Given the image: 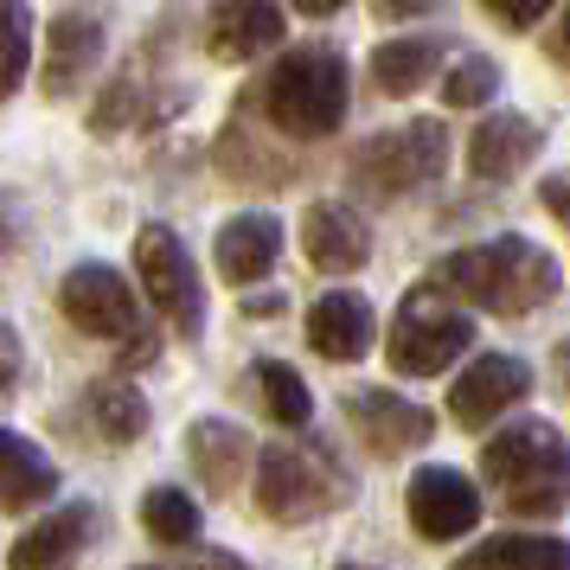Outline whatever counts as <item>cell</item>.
I'll list each match as a JSON object with an SVG mask.
<instances>
[{"instance_id": "1", "label": "cell", "mask_w": 570, "mask_h": 570, "mask_svg": "<svg viewBox=\"0 0 570 570\" xmlns=\"http://www.w3.org/2000/svg\"><path fill=\"white\" fill-rule=\"evenodd\" d=\"M449 295H462V302H474V308L488 314H507V321H519V314H539L551 295H558V257L544 250V244H532V237H488V244H468V250H455V257H442L436 269H430Z\"/></svg>"}, {"instance_id": "2", "label": "cell", "mask_w": 570, "mask_h": 570, "mask_svg": "<svg viewBox=\"0 0 570 570\" xmlns=\"http://www.w3.org/2000/svg\"><path fill=\"white\" fill-rule=\"evenodd\" d=\"M481 474L525 519H551L570 507V442L558 436V423H507L500 436L481 442Z\"/></svg>"}, {"instance_id": "3", "label": "cell", "mask_w": 570, "mask_h": 570, "mask_svg": "<svg viewBox=\"0 0 570 570\" xmlns=\"http://www.w3.org/2000/svg\"><path fill=\"white\" fill-rule=\"evenodd\" d=\"M263 116L295 141H327L346 122V58L334 46H295L263 78Z\"/></svg>"}, {"instance_id": "4", "label": "cell", "mask_w": 570, "mask_h": 570, "mask_svg": "<svg viewBox=\"0 0 570 570\" xmlns=\"http://www.w3.org/2000/svg\"><path fill=\"white\" fill-rule=\"evenodd\" d=\"M346 493H353L346 468L314 436H283L257 455V507L283 525L334 513V507H346Z\"/></svg>"}, {"instance_id": "5", "label": "cell", "mask_w": 570, "mask_h": 570, "mask_svg": "<svg viewBox=\"0 0 570 570\" xmlns=\"http://www.w3.org/2000/svg\"><path fill=\"white\" fill-rule=\"evenodd\" d=\"M474 346V321L455 308V295L430 276L416 283L404 302H397V321H391V340H385V360L397 379H436L449 365L462 360Z\"/></svg>"}, {"instance_id": "6", "label": "cell", "mask_w": 570, "mask_h": 570, "mask_svg": "<svg viewBox=\"0 0 570 570\" xmlns=\"http://www.w3.org/2000/svg\"><path fill=\"white\" fill-rule=\"evenodd\" d=\"M442 160H449V129H442L436 116H416L404 129H385L360 141V155H353V180L365 193H379V199H404V193H423V186L442 174Z\"/></svg>"}, {"instance_id": "7", "label": "cell", "mask_w": 570, "mask_h": 570, "mask_svg": "<svg viewBox=\"0 0 570 570\" xmlns=\"http://www.w3.org/2000/svg\"><path fill=\"white\" fill-rule=\"evenodd\" d=\"M135 269H141V288L148 302L167 314V327L186 340L206 334V283L186 257V244L174 237V225H141L135 232Z\"/></svg>"}, {"instance_id": "8", "label": "cell", "mask_w": 570, "mask_h": 570, "mask_svg": "<svg viewBox=\"0 0 570 570\" xmlns=\"http://www.w3.org/2000/svg\"><path fill=\"white\" fill-rule=\"evenodd\" d=\"M532 397V365L513 360V353H481L474 365L455 372V385H449V416L462 423V430H488L500 416L525 404Z\"/></svg>"}, {"instance_id": "9", "label": "cell", "mask_w": 570, "mask_h": 570, "mask_svg": "<svg viewBox=\"0 0 570 570\" xmlns=\"http://www.w3.org/2000/svg\"><path fill=\"white\" fill-rule=\"evenodd\" d=\"M58 308L65 321L90 340H129L135 334V288L109 269V263H78L58 283Z\"/></svg>"}, {"instance_id": "10", "label": "cell", "mask_w": 570, "mask_h": 570, "mask_svg": "<svg viewBox=\"0 0 570 570\" xmlns=\"http://www.w3.org/2000/svg\"><path fill=\"white\" fill-rule=\"evenodd\" d=\"M411 525L416 539L455 544L481 525V488L462 468H416L411 474Z\"/></svg>"}, {"instance_id": "11", "label": "cell", "mask_w": 570, "mask_h": 570, "mask_svg": "<svg viewBox=\"0 0 570 570\" xmlns=\"http://www.w3.org/2000/svg\"><path fill=\"white\" fill-rule=\"evenodd\" d=\"M346 416H353V430H360L365 449L385 455V462L416 455L423 442L436 436V416L423 411V404H411V397H397V391H353L346 397Z\"/></svg>"}, {"instance_id": "12", "label": "cell", "mask_w": 570, "mask_h": 570, "mask_svg": "<svg viewBox=\"0 0 570 570\" xmlns=\"http://www.w3.org/2000/svg\"><path fill=\"white\" fill-rule=\"evenodd\" d=\"M302 250L321 276H353L372 263V232H365V218L353 206H340V199H314L302 212Z\"/></svg>"}, {"instance_id": "13", "label": "cell", "mask_w": 570, "mask_h": 570, "mask_svg": "<svg viewBox=\"0 0 570 570\" xmlns=\"http://www.w3.org/2000/svg\"><path fill=\"white\" fill-rule=\"evenodd\" d=\"M283 46V7L276 0H212L206 13V52L225 65H250V58Z\"/></svg>"}, {"instance_id": "14", "label": "cell", "mask_w": 570, "mask_h": 570, "mask_svg": "<svg viewBox=\"0 0 570 570\" xmlns=\"http://www.w3.org/2000/svg\"><path fill=\"white\" fill-rule=\"evenodd\" d=\"M544 148V129L519 109H493L488 122H474L468 135V174L474 180H513L519 167H532Z\"/></svg>"}, {"instance_id": "15", "label": "cell", "mask_w": 570, "mask_h": 570, "mask_svg": "<svg viewBox=\"0 0 570 570\" xmlns=\"http://www.w3.org/2000/svg\"><path fill=\"white\" fill-rule=\"evenodd\" d=\"M372 340H379V314H372V302L353 295V288H327L308 308V346L321 360L353 365V360L372 353Z\"/></svg>"}, {"instance_id": "16", "label": "cell", "mask_w": 570, "mask_h": 570, "mask_svg": "<svg viewBox=\"0 0 570 570\" xmlns=\"http://www.w3.org/2000/svg\"><path fill=\"white\" fill-rule=\"evenodd\" d=\"M97 539V507L78 500V507H58L46 513L32 532H20V544L7 551V570H71Z\"/></svg>"}, {"instance_id": "17", "label": "cell", "mask_w": 570, "mask_h": 570, "mask_svg": "<svg viewBox=\"0 0 570 570\" xmlns=\"http://www.w3.org/2000/svg\"><path fill=\"white\" fill-rule=\"evenodd\" d=\"M276 257H283V218H276V212H237L232 225L218 232V244H212L218 276L237 283V288L263 283V276L276 269Z\"/></svg>"}, {"instance_id": "18", "label": "cell", "mask_w": 570, "mask_h": 570, "mask_svg": "<svg viewBox=\"0 0 570 570\" xmlns=\"http://www.w3.org/2000/svg\"><path fill=\"white\" fill-rule=\"evenodd\" d=\"M104 58V27L90 13H58L46 27V97H71Z\"/></svg>"}, {"instance_id": "19", "label": "cell", "mask_w": 570, "mask_h": 570, "mask_svg": "<svg viewBox=\"0 0 570 570\" xmlns=\"http://www.w3.org/2000/svg\"><path fill=\"white\" fill-rule=\"evenodd\" d=\"M52 493H58V462L46 449H32L20 430L0 423V507H7V513H32V507L52 500Z\"/></svg>"}, {"instance_id": "20", "label": "cell", "mask_w": 570, "mask_h": 570, "mask_svg": "<svg viewBox=\"0 0 570 570\" xmlns=\"http://www.w3.org/2000/svg\"><path fill=\"white\" fill-rule=\"evenodd\" d=\"M186 455L199 462L212 493H232L237 481H244V468H250V442H244V430L225 423V416H199L193 436H186Z\"/></svg>"}, {"instance_id": "21", "label": "cell", "mask_w": 570, "mask_h": 570, "mask_svg": "<svg viewBox=\"0 0 570 570\" xmlns=\"http://www.w3.org/2000/svg\"><path fill=\"white\" fill-rule=\"evenodd\" d=\"M455 570H570V544L551 532H500L455 558Z\"/></svg>"}, {"instance_id": "22", "label": "cell", "mask_w": 570, "mask_h": 570, "mask_svg": "<svg viewBox=\"0 0 570 570\" xmlns=\"http://www.w3.org/2000/svg\"><path fill=\"white\" fill-rule=\"evenodd\" d=\"M436 71H442V39H430V32L385 39V46L372 52V83H379L385 97H411V90H423Z\"/></svg>"}, {"instance_id": "23", "label": "cell", "mask_w": 570, "mask_h": 570, "mask_svg": "<svg viewBox=\"0 0 570 570\" xmlns=\"http://www.w3.org/2000/svg\"><path fill=\"white\" fill-rule=\"evenodd\" d=\"M83 416H90L109 442H135L148 430V397L135 391V379L109 372V379H97V385L83 391Z\"/></svg>"}, {"instance_id": "24", "label": "cell", "mask_w": 570, "mask_h": 570, "mask_svg": "<svg viewBox=\"0 0 570 570\" xmlns=\"http://www.w3.org/2000/svg\"><path fill=\"white\" fill-rule=\"evenodd\" d=\"M250 379H257V397H263V411H269V423H283V430H308L314 391L302 385L295 365L288 360H257L250 365Z\"/></svg>"}, {"instance_id": "25", "label": "cell", "mask_w": 570, "mask_h": 570, "mask_svg": "<svg viewBox=\"0 0 570 570\" xmlns=\"http://www.w3.org/2000/svg\"><path fill=\"white\" fill-rule=\"evenodd\" d=\"M27 71H32V7L0 0V104L27 83Z\"/></svg>"}, {"instance_id": "26", "label": "cell", "mask_w": 570, "mask_h": 570, "mask_svg": "<svg viewBox=\"0 0 570 570\" xmlns=\"http://www.w3.org/2000/svg\"><path fill=\"white\" fill-rule=\"evenodd\" d=\"M141 525H148L160 544H193L199 539V500L180 493V488H148L141 493Z\"/></svg>"}, {"instance_id": "27", "label": "cell", "mask_w": 570, "mask_h": 570, "mask_svg": "<svg viewBox=\"0 0 570 570\" xmlns=\"http://www.w3.org/2000/svg\"><path fill=\"white\" fill-rule=\"evenodd\" d=\"M493 90H500V65L481 58V52L455 58V65L442 71V104L449 109H481V104H493Z\"/></svg>"}, {"instance_id": "28", "label": "cell", "mask_w": 570, "mask_h": 570, "mask_svg": "<svg viewBox=\"0 0 570 570\" xmlns=\"http://www.w3.org/2000/svg\"><path fill=\"white\" fill-rule=\"evenodd\" d=\"M500 27H513V32H525V27H539L544 13H551V0H481Z\"/></svg>"}, {"instance_id": "29", "label": "cell", "mask_w": 570, "mask_h": 570, "mask_svg": "<svg viewBox=\"0 0 570 570\" xmlns=\"http://www.w3.org/2000/svg\"><path fill=\"white\" fill-rule=\"evenodd\" d=\"M20 372H27V346H20V334L0 321V397L20 391Z\"/></svg>"}, {"instance_id": "30", "label": "cell", "mask_w": 570, "mask_h": 570, "mask_svg": "<svg viewBox=\"0 0 570 570\" xmlns=\"http://www.w3.org/2000/svg\"><path fill=\"white\" fill-rule=\"evenodd\" d=\"M539 199H544V212L564 225V237H570V174H551V180L539 186Z\"/></svg>"}, {"instance_id": "31", "label": "cell", "mask_w": 570, "mask_h": 570, "mask_svg": "<svg viewBox=\"0 0 570 570\" xmlns=\"http://www.w3.org/2000/svg\"><path fill=\"white\" fill-rule=\"evenodd\" d=\"M436 0H379V13L385 20H416V13H430Z\"/></svg>"}, {"instance_id": "32", "label": "cell", "mask_w": 570, "mask_h": 570, "mask_svg": "<svg viewBox=\"0 0 570 570\" xmlns=\"http://www.w3.org/2000/svg\"><path fill=\"white\" fill-rule=\"evenodd\" d=\"M193 570H250V564H244V558H225V551H206Z\"/></svg>"}, {"instance_id": "33", "label": "cell", "mask_w": 570, "mask_h": 570, "mask_svg": "<svg viewBox=\"0 0 570 570\" xmlns=\"http://www.w3.org/2000/svg\"><path fill=\"white\" fill-rule=\"evenodd\" d=\"M295 7H302V13H340L346 0H295Z\"/></svg>"}, {"instance_id": "34", "label": "cell", "mask_w": 570, "mask_h": 570, "mask_svg": "<svg viewBox=\"0 0 570 570\" xmlns=\"http://www.w3.org/2000/svg\"><path fill=\"white\" fill-rule=\"evenodd\" d=\"M558 52L570 58V7H564V20H558Z\"/></svg>"}, {"instance_id": "35", "label": "cell", "mask_w": 570, "mask_h": 570, "mask_svg": "<svg viewBox=\"0 0 570 570\" xmlns=\"http://www.w3.org/2000/svg\"><path fill=\"white\" fill-rule=\"evenodd\" d=\"M340 570H372V564H340Z\"/></svg>"}, {"instance_id": "36", "label": "cell", "mask_w": 570, "mask_h": 570, "mask_svg": "<svg viewBox=\"0 0 570 570\" xmlns=\"http://www.w3.org/2000/svg\"><path fill=\"white\" fill-rule=\"evenodd\" d=\"M135 570H155V564H135Z\"/></svg>"}, {"instance_id": "37", "label": "cell", "mask_w": 570, "mask_h": 570, "mask_svg": "<svg viewBox=\"0 0 570 570\" xmlns=\"http://www.w3.org/2000/svg\"><path fill=\"white\" fill-rule=\"evenodd\" d=\"M564 365H570V346H564Z\"/></svg>"}]
</instances>
